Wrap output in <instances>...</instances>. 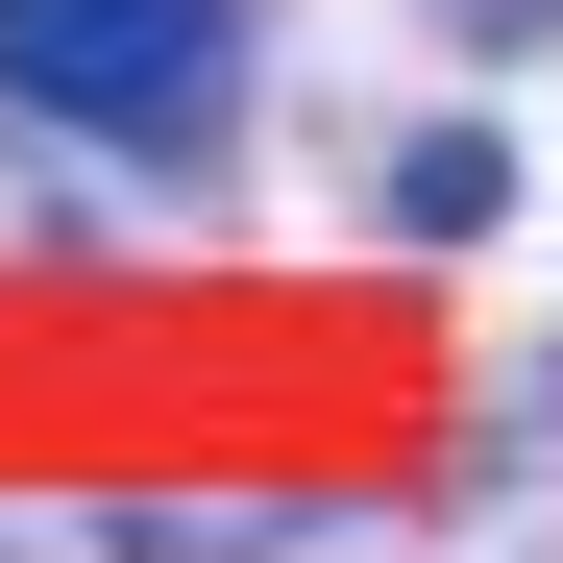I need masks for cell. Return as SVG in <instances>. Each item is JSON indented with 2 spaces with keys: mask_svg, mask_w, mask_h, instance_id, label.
Segmentation results:
<instances>
[{
  "mask_svg": "<svg viewBox=\"0 0 563 563\" xmlns=\"http://www.w3.org/2000/svg\"><path fill=\"white\" fill-rule=\"evenodd\" d=\"M0 99L74 147H197L221 123V0H0Z\"/></svg>",
  "mask_w": 563,
  "mask_h": 563,
  "instance_id": "obj_1",
  "label": "cell"
},
{
  "mask_svg": "<svg viewBox=\"0 0 563 563\" xmlns=\"http://www.w3.org/2000/svg\"><path fill=\"white\" fill-rule=\"evenodd\" d=\"M417 25H441L465 74H539V49H563V0H417Z\"/></svg>",
  "mask_w": 563,
  "mask_h": 563,
  "instance_id": "obj_3",
  "label": "cell"
},
{
  "mask_svg": "<svg viewBox=\"0 0 563 563\" xmlns=\"http://www.w3.org/2000/svg\"><path fill=\"white\" fill-rule=\"evenodd\" d=\"M367 221H393V245H490V221H515V147H490V123H417L393 172H367Z\"/></svg>",
  "mask_w": 563,
  "mask_h": 563,
  "instance_id": "obj_2",
  "label": "cell"
}]
</instances>
